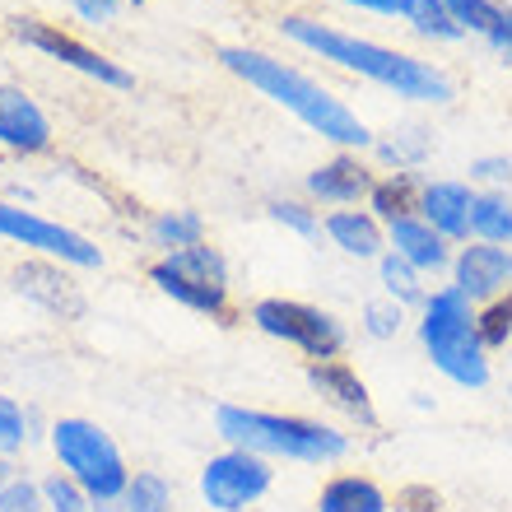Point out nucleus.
<instances>
[{
    "mask_svg": "<svg viewBox=\"0 0 512 512\" xmlns=\"http://www.w3.org/2000/svg\"><path fill=\"white\" fill-rule=\"evenodd\" d=\"M270 489V466L256 452L233 447L224 457H210L201 471V499L215 512H243Z\"/></svg>",
    "mask_w": 512,
    "mask_h": 512,
    "instance_id": "9",
    "label": "nucleus"
},
{
    "mask_svg": "<svg viewBox=\"0 0 512 512\" xmlns=\"http://www.w3.org/2000/svg\"><path fill=\"white\" fill-rule=\"evenodd\" d=\"M201 215H191V210H173V215H159L154 219V238H159L163 247H173V252H182V247H201Z\"/></svg>",
    "mask_w": 512,
    "mask_h": 512,
    "instance_id": "22",
    "label": "nucleus"
},
{
    "mask_svg": "<svg viewBox=\"0 0 512 512\" xmlns=\"http://www.w3.org/2000/svg\"><path fill=\"white\" fill-rule=\"evenodd\" d=\"M471 229L480 233V243H512V205L503 196H475Z\"/></svg>",
    "mask_w": 512,
    "mask_h": 512,
    "instance_id": "20",
    "label": "nucleus"
},
{
    "mask_svg": "<svg viewBox=\"0 0 512 512\" xmlns=\"http://www.w3.org/2000/svg\"><path fill=\"white\" fill-rule=\"evenodd\" d=\"M52 447L61 466L70 471V480L98 503H117L131 485V475H126V461L117 452L108 433L89 424V419H61L52 429Z\"/></svg>",
    "mask_w": 512,
    "mask_h": 512,
    "instance_id": "5",
    "label": "nucleus"
},
{
    "mask_svg": "<svg viewBox=\"0 0 512 512\" xmlns=\"http://www.w3.org/2000/svg\"><path fill=\"white\" fill-rule=\"evenodd\" d=\"M415 24H419V33H429V38H461L466 28L447 14V5L443 0H415Z\"/></svg>",
    "mask_w": 512,
    "mask_h": 512,
    "instance_id": "27",
    "label": "nucleus"
},
{
    "mask_svg": "<svg viewBox=\"0 0 512 512\" xmlns=\"http://www.w3.org/2000/svg\"><path fill=\"white\" fill-rule=\"evenodd\" d=\"M443 5L461 28H475V33H485V38H494V28L503 24V10L494 0H443Z\"/></svg>",
    "mask_w": 512,
    "mask_h": 512,
    "instance_id": "24",
    "label": "nucleus"
},
{
    "mask_svg": "<svg viewBox=\"0 0 512 512\" xmlns=\"http://www.w3.org/2000/svg\"><path fill=\"white\" fill-rule=\"evenodd\" d=\"M252 322L275 340H289L298 350L326 364V359H336L340 345H345V331L331 312L312 308V303H294V298H261L252 308Z\"/></svg>",
    "mask_w": 512,
    "mask_h": 512,
    "instance_id": "7",
    "label": "nucleus"
},
{
    "mask_svg": "<svg viewBox=\"0 0 512 512\" xmlns=\"http://www.w3.org/2000/svg\"><path fill=\"white\" fill-rule=\"evenodd\" d=\"M317 512H387V494L364 475H340L322 489Z\"/></svg>",
    "mask_w": 512,
    "mask_h": 512,
    "instance_id": "18",
    "label": "nucleus"
},
{
    "mask_svg": "<svg viewBox=\"0 0 512 512\" xmlns=\"http://www.w3.org/2000/svg\"><path fill=\"white\" fill-rule=\"evenodd\" d=\"M42 503V489L28 485V480H10L0 489V512H38Z\"/></svg>",
    "mask_w": 512,
    "mask_h": 512,
    "instance_id": "30",
    "label": "nucleus"
},
{
    "mask_svg": "<svg viewBox=\"0 0 512 512\" xmlns=\"http://www.w3.org/2000/svg\"><path fill=\"white\" fill-rule=\"evenodd\" d=\"M475 326H480V345H485V350H503L512 336V289L503 298H494V303L475 317Z\"/></svg>",
    "mask_w": 512,
    "mask_h": 512,
    "instance_id": "23",
    "label": "nucleus"
},
{
    "mask_svg": "<svg viewBox=\"0 0 512 512\" xmlns=\"http://www.w3.org/2000/svg\"><path fill=\"white\" fill-rule=\"evenodd\" d=\"M512 284V256L494 243H475L457 256V289L466 298H499Z\"/></svg>",
    "mask_w": 512,
    "mask_h": 512,
    "instance_id": "12",
    "label": "nucleus"
},
{
    "mask_svg": "<svg viewBox=\"0 0 512 512\" xmlns=\"http://www.w3.org/2000/svg\"><path fill=\"white\" fill-rule=\"evenodd\" d=\"M419 340L429 350L433 368L447 373L461 387H485L489 382V359L480 345V326L471 317V298L461 289H443L424 303V322H419Z\"/></svg>",
    "mask_w": 512,
    "mask_h": 512,
    "instance_id": "4",
    "label": "nucleus"
},
{
    "mask_svg": "<svg viewBox=\"0 0 512 512\" xmlns=\"http://www.w3.org/2000/svg\"><path fill=\"white\" fill-rule=\"evenodd\" d=\"M308 382L322 391L331 405H340V410L359 415L364 424H373V401H368V387L359 382V373H354L350 364H336V359H326V364H312V368H308Z\"/></svg>",
    "mask_w": 512,
    "mask_h": 512,
    "instance_id": "15",
    "label": "nucleus"
},
{
    "mask_svg": "<svg viewBox=\"0 0 512 512\" xmlns=\"http://www.w3.org/2000/svg\"><path fill=\"white\" fill-rule=\"evenodd\" d=\"M0 145L24 149V154H42L52 145V122L47 112L14 84H0Z\"/></svg>",
    "mask_w": 512,
    "mask_h": 512,
    "instance_id": "11",
    "label": "nucleus"
},
{
    "mask_svg": "<svg viewBox=\"0 0 512 512\" xmlns=\"http://www.w3.org/2000/svg\"><path fill=\"white\" fill-rule=\"evenodd\" d=\"M475 173H480V177H512V163L485 159V163H475Z\"/></svg>",
    "mask_w": 512,
    "mask_h": 512,
    "instance_id": "36",
    "label": "nucleus"
},
{
    "mask_svg": "<svg viewBox=\"0 0 512 512\" xmlns=\"http://www.w3.org/2000/svg\"><path fill=\"white\" fill-rule=\"evenodd\" d=\"M382 284H387V294L396 303H415L419 298V280H415V266L405 261V256H382Z\"/></svg>",
    "mask_w": 512,
    "mask_h": 512,
    "instance_id": "26",
    "label": "nucleus"
},
{
    "mask_svg": "<svg viewBox=\"0 0 512 512\" xmlns=\"http://www.w3.org/2000/svg\"><path fill=\"white\" fill-rule=\"evenodd\" d=\"M396 326H401V303H373V308H368V331H373V336H391V331H396Z\"/></svg>",
    "mask_w": 512,
    "mask_h": 512,
    "instance_id": "33",
    "label": "nucleus"
},
{
    "mask_svg": "<svg viewBox=\"0 0 512 512\" xmlns=\"http://www.w3.org/2000/svg\"><path fill=\"white\" fill-rule=\"evenodd\" d=\"M126 508L131 512H168V485H163V475L154 471H140L126 485Z\"/></svg>",
    "mask_w": 512,
    "mask_h": 512,
    "instance_id": "25",
    "label": "nucleus"
},
{
    "mask_svg": "<svg viewBox=\"0 0 512 512\" xmlns=\"http://www.w3.org/2000/svg\"><path fill=\"white\" fill-rule=\"evenodd\" d=\"M326 233H331V243L340 247V252L359 256V261H368V256L382 252V229L373 215H359V210H340V215L326 219Z\"/></svg>",
    "mask_w": 512,
    "mask_h": 512,
    "instance_id": "19",
    "label": "nucleus"
},
{
    "mask_svg": "<svg viewBox=\"0 0 512 512\" xmlns=\"http://www.w3.org/2000/svg\"><path fill=\"white\" fill-rule=\"evenodd\" d=\"M149 280L159 284L168 298H177L182 308L191 312H210V317H224V303H229V266L215 247H182V252L163 256L159 266L149 270Z\"/></svg>",
    "mask_w": 512,
    "mask_h": 512,
    "instance_id": "6",
    "label": "nucleus"
},
{
    "mask_svg": "<svg viewBox=\"0 0 512 512\" xmlns=\"http://www.w3.org/2000/svg\"><path fill=\"white\" fill-rule=\"evenodd\" d=\"M219 433L233 447L256 452V457H289V461H336L350 452L345 433L326 429L317 419H298V415H270V410H243V405H219L215 415Z\"/></svg>",
    "mask_w": 512,
    "mask_h": 512,
    "instance_id": "3",
    "label": "nucleus"
},
{
    "mask_svg": "<svg viewBox=\"0 0 512 512\" xmlns=\"http://www.w3.org/2000/svg\"><path fill=\"white\" fill-rule=\"evenodd\" d=\"M14 38L24 42V47H33V52L52 56V61H61V66L80 70V75H89V80L108 84V89H131V70H122L117 61H108L103 52H94V47H84V42H75L70 33H61V28L42 24V19H10Z\"/></svg>",
    "mask_w": 512,
    "mask_h": 512,
    "instance_id": "8",
    "label": "nucleus"
},
{
    "mask_svg": "<svg viewBox=\"0 0 512 512\" xmlns=\"http://www.w3.org/2000/svg\"><path fill=\"white\" fill-rule=\"evenodd\" d=\"M308 191L312 196H322V201H359L364 191H373V177H368V168L359 159H331L322 163L317 173L308 177Z\"/></svg>",
    "mask_w": 512,
    "mask_h": 512,
    "instance_id": "17",
    "label": "nucleus"
},
{
    "mask_svg": "<svg viewBox=\"0 0 512 512\" xmlns=\"http://www.w3.org/2000/svg\"><path fill=\"white\" fill-rule=\"evenodd\" d=\"M24 410L10 401V396H0V452H19L24 447Z\"/></svg>",
    "mask_w": 512,
    "mask_h": 512,
    "instance_id": "29",
    "label": "nucleus"
},
{
    "mask_svg": "<svg viewBox=\"0 0 512 512\" xmlns=\"http://www.w3.org/2000/svg\"><path fill=\"white\" fill-rule=\"evenodd\" d=\"M359 10H378V14H391V19H415V0H350Z\"/></svg>",
    "mask_w": 512,
    "mask_h": 512,
    "instance_id": "35",
    "label": "nucleus"
},
{
    "mask_svg": "<svg viewBox=\"0 0 512 512\" xmlns=\"http://www.w3.org/2000/svg\"><path fill=\"white\" fill-rule=\"evenodd\" d=\"M219 61H224L233 75H243L252 89L275 98L280 108H289L298 122H308L317 135H326V140H336V145H368V140H373L368 126L359 122L340 98H331L322 84H312L308 75H298L294 66H284L275 56L252 52V47H219Z\"/></svg>",
    "mask_w": 512,
    "mask_h": 512,
    "instance_id": "2",
    "label": "nucleus"
},
{
    "mask_svg": "<svg viewBox=\"0 0 512 512\" xmlns=\"http://www.w3.org/2000/svg\"><path fill=\"white\" fill-rule=\"evenodd\" d=\"M391 247H396V256H405L415 270H438L447 261L443 233L433 229V224H424V219H415V215L391 224Z\"/></svg>",
    "mask_w": 512,
    "mask_h": 512,
    "instance_id": "16",
    "label": "nucleus"
},
{
    "mask_svg": "<svg viewBox=\"0 0 512 512\" xmlns=\"http://www.w3.org/2000/svg\"><path fill=\"white\" fill-rule=\"evenodd\" d=\"M0 238H14V243H24V247H38V252L61 256V261L84 266V270L103 261L98 247L89 243L84 233L66 229V224H52V219L33 215V210H19V205H5V201H0Z\"/></svg>",
    "mask_w": 512,
    "mask_h": 512,
    "instance_id": "10",
    "label": "nucleus"
},
{
    "mask_svg": "<svg viewBox=\"0 0 512 512\" xmlns=\"http://www.w3.org/2000/svg\"><path fill=\"white\" fill-rule=\"evenodd\" d=\"M122 5H131V0H75V10H80L89 24H108ZM135 5H140V0H135Z\"/></svg>",
    "mask_w": 512,
    "mask_h": 512,
    "instance_id": "34",
    "label": "nucleus"
},
{
    "mask_svg": "<svg viewBox=\"0 0 512 512\" xmlns=\"http://www.w3.org/2000/svg\"><path fill=\"white\" fill-rule=\"evenodd\" d=\"M5 471H10V466H5V461H0V489L10 485V475H5Z\"/></svg>",
    "mask_w": 512,
    "mask_h": 512,
    "instance_id": "38",
    "label": "nucleus"
},
{
    "mask_svg": "<svg viewBox=\"0 0 512 512\" xmlns=\"http://www.w3.org/2000/svg\"><path fill=\"white\" fill-rule=\"evenodd\" d=\"M438 508H443V499L429 485H410L396 494V512H438Z\"/></svg>",
    "mask_w": 512,
    "mask_h": 512,
    "instance_id": "31",
    "label": "nucleus"
},
{
    "mask_svg": "<svg viewBox=\"0 0 512 512\" xmlns=\"http://www.w3.org/2000/svg\"><path fill=\"white\" fill-rule=\"evenodd\" d=\"M373 196V210H378L382 219H410V210H415V201L424 196V191H415V177H391V182H378V187L368 191Z\"/></svg>",
    "mask_w": 512,
    "mask_h": 512,
    "instance_id": "21",
    "label": "nucleus"
},
{
    "mask_svg": "<svg viewBox=\"0 0 512 512\" xmlns=\"http://www.w3.org/2000/svg\"><path fill=\"white\" fill-rule=\"evenodd\" d=\"M471 205H475V196L461 182H433L419 196L424 224H433L443 238H466L471 233Z\"/></svg>",
    "mask_w": 512,
    "mask_h": 512,
    "instance_id": "13",
    "label": "nucleus"
},
{
    "mask_svg": "<svg viewBox=\"0 0 512 512\" xmlns=\"http://www.w3.org/2000/svg\"><path fill=\"white\" fill-rule=\"evenodd\" d=\"M14 284H19V294H28L33 303H42L47 312L56 317H80L84 312V298L75 294V284L52 266H38V261H28V266L14 270Z\"/></svg>",
    "mask_w": 512,
    "mask_h": 512,
    "instance_id": "14",
    "label": "nucleus"
},
{
    "mask_svg": "<svg viewBox=\"0 0 512 512\" xmlns=\"http://www.w3.org/2000/svg\"><path fill=\"white\" fill-rule=\"evenodd\" d=\"M270 215L280 219V224H289V229H298V233H317V219H312L303 205H294V201H275L270 205Z\"/></svg>",
    "mask_w": 512,
    "mask_h": 512,
    "instance_id": "32",
    "label": "nucleus"
},
{
    "mask_svg": "<svg viewBox=\"0 0 512 512\" xmlns=\"http://www.w3.org/2000/svg\"><path fill=\"white\" fill-rule=\"evenodd\" d=\"M42 503L52 512H89V494H84L70 475H52V480H42Z\"/></svg>",
    "mask_w": 512,
    "mask_h": 512,
    "instance_id": "28",
    "label": "nucleus"
},
{
    "mask_svg": "<svg viewBox=\"0 0 512 512\" xmlns=\"http://www.w3.org/2000/svg\"><path fill=\"white\" fill-rule=\"evenodd\" d=\"M494 42H499L503 52H508V56H512V10H508V14H503V24H499V28H494Z\"/></svg>",
    "mask_w": 512,
    "mask_h": 512,
    "instance_id": "37",
    "label": "nucleus"
},
{
    "mask_svg": "<svg viewBox=\"0 0 512 512\" xmlns=\"http://www.w3.org/2000/svg\"><path fill=\"white\" fill-rule=\"evenodd\" d=\"M284 33L312 52H322L326 61H336L345 70H359L368 80L387 84L396 98H415V103H452V80L443 70L424 66L415 56L405 52H391V47H378V42H364V38H350L340 28H326L317 19H303V14H289L284 19Z\"/></svg>",
    "mask_w": 512,
    "mask_h": 512,
    "instance_id": "1",
    "label": "nucleus"
}]
</instances>
